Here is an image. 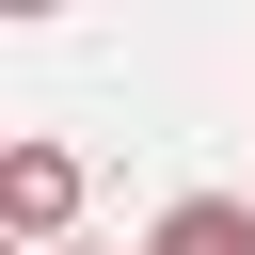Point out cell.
<instances>
[{"mask_svg": "<svg viewBox=\"0 0 255 255\" xmlns=\"http://www.w3.org/2000/svg\"><path fill=\"white\" fill-rule=\"evenodd\" d=\"M0 223H16L32 255H64V223H80V159H64V143H0Z\"/></svg>", "mask_w": 255, "mask_h": 255, "instance_id": "1", "label": "cell"}, {"mask_svg": "<svg viewBox=\"0 0 255 255\" xmlns=\"http://www.w3.org/2000/svg\"><path fill=\"white\" fill-rule=\"evenodd\" d=\"M143 255H255V191H175L143 223Z\"/></svg>", "mask_w": 255, "mask_h": 255, "instance_id": "2", "label": "cell"}, {"mask_svg": "<svg viewBox=\"0 0 255 255\" xmlns=\"http://www.w3.org/2000/svg\"><path fill=\"white\" fill-rule=\"evenodd\" d=\"M64 255H80V239H64Z\"/></svg>", "mask_w": 255, "mask_h": 255, "instance_id": "3", "label": "cell"}]
</instances>
